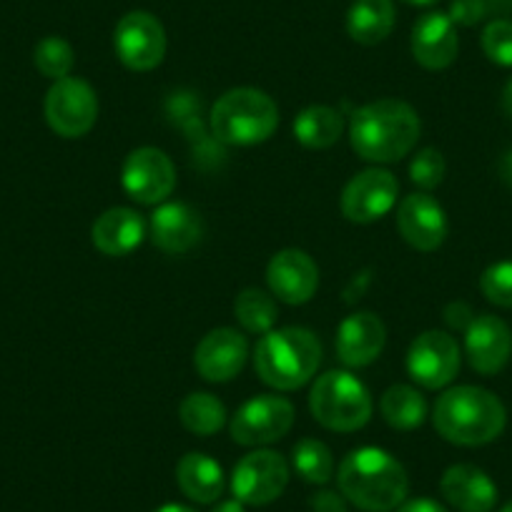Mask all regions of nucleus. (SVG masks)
<instances>
[{
	"mask_svg": "<svg viewBox=\"0 0 512 512\" xmlns=\"http://www.w3.org/2000/svg\"><path fill=\"white\" fill-rule=\"evenodd\" d=\"M445 171H447L445 156H442L437 149L417 151L410 161V181L417 186V189L427 191V194L442 184Z\"/></svg>",
	"mask_w": 512,
	"mask_h": 512,
	"instance_id": "obj_31",
	"label": "nucleus"
},
{
	"mask_svg": "<svg viewBox=\"0 0 512 512\" xmlns=\"http://www.w3.org/2000/svg\"><path fill=\"white\" fill-rule=\"evenodd\" d=\"M384 344H387V329L372 312L349 314L337 329V357L352 369L372 364L382 354Z\"/></svg>",
	"mask_w": 512,
	"mask_h": 512,
	"instance_id": "obj_20",
	"label": "nucleus"
},
{
	"mask_svg": "<svg viewBox=\"0 0 512 512\" xmlns=\"http://www.w3.org/2000/svg\"><path fill=\"white\" fill-rule=\"evenodd\" d=\"M407 6H415V8H427V6H435L437 0H402Z\"/></svg>",
	"mask_w": 512,
	"mask_h": 512,
	"instance_id": "obj_41",
	"label": "nucleus"
},
{
	"mask_svg": "<svg viewBox=\"0 0 512 512\" xmlns=\"http://www.w3.org/2000/svg\"><path fill=\"white\" fill-rule=\"evenodd\" d=\"M267 284L272 297L289 307H302L317 294L319 267L302 249H282L269 259Z\"/></svg>",
	"mask_w": 512,
	"mask_h": 512,
	"instance_id": "obj_14",
	"label": "nucleus"
},
{
	"mask_svg": "<svg viewBox=\"0 0 512 512\" xmlns=\"http://www.w3.org/2000/svg\"><path fill=\"white\" fill-rule=\"evenodd\" d=\"M482 51L497 66L512 68V21H492L482 31Z\"/></svg>",
	"mask_w": 512,
	"mask_h": 512,
	"instance_id": "obj_33",
	"label": "nucleus"
},
{
	"mask_svg": "<svg viewBox=\"0 0 512 512\" xmlns=\"http://www.w3.org/2000/svg\"><path fill=\"white\" fill-rule=\"evenodd\" d=\"M480 292L487 302L512 309V262H497L480 277Z\"/></svg>",
	"mask_w": 512,
	"mask_h": 512,
	"instance_id": "obj_32",
	"label": "nucleus"
},
{
	"mask_svg": "<svg viewBox=\"0 0 512 512\" xmlns=\"http://www.w3.org/2000/svg\"><path fill=\"white\" fill-rule=\"evenodd\" d=\"M211 512H246V510H244V502H239V500H236V497H234V500L219 502V505H216Z\"/></svg>",
	"mask_w": 512,
	"mask_h": 512,
	"instance_id": "obj_38",
	"label": "nucleus"
},
{
	"mask_svg": "<svg viewBox=\"0 0 512 512\" xmlns=\"http://www.w3.org/2000/svg\"><path fill=\"white\" fill-rule=\"evenodd\" d=\"M400 181L387 169H364L342 191V214L352 224H372L397 206Z\"/></svg>",
	"mask_w": 512,
	"mask_h": 512,
	"instance_id": "obj_13",
	"label": "nucleus"
},
{
	"mask_svg": "<svg viewBox=\"0 0 512 512\" xmlns=\"http://www.w3.org/2000/svg\"><path fill=\"white\" fill-rule=\"evenodd\" d=\"M487 11H490L487 0H452L447 16H450V21L455 23V26L470 28L477 26V23L487 16Z\"/></svg>",
	"mask_w": 512,
	"mask_h": 512,
	"instance_id": "obj_34",
	"label": "nucleus"
},
{
	"mask_svg": "<svg viewBox=\"0 0 512 512\" xmlns=\"http://www.w3.org/2000/svg\"><path fill=\"white\" fill-rule=\"evenodd\" d=\"M502 108H505L507 116L512 118V78H510V81H507L505 91H502Z\"/></svg>",
	"mask_w": 512,
	"mask_h": 512,
	"instance_id": "obj_39",
	"label": "nucleus"
},
{
	"mask_svg": "<svg viewBox=\"0 0 512 512\" xmlns=\"http://www.w3.org/2000/svg\"><path fill=\"white\" fill-rule=\"evenodd\" d=\"M397 229L402 239L417 251H435L445 244L450 234L447 214L440 201L430 196L427 191L410 194L397 206Z\"/></svg>",
	"mask_w": 512,
	"mask_h": 512,
	"instance_id": "obj_15",
	"label": "nucleus"
},
{
	"mask_svg": "<svg viewBox=\"0 0 512 512\" xmlns=\"http://www.w3.org/2000/svg\"><path fill=\"white\" fill-rule=\"evenodd\" d=\"M234 317L241 324V329L249 334H267L277 327L279 319V307L274 302L272 292H264V289L249 287L244 292H239L234 302Z\"/></svg>",
	"mask_w": 512,
	"mask_h": 512,
	"instance_id": "obj_28",
	"label": "nucleus"
},
{
	"mask_svg": "<svg viewBox=\"0 0 512 512\" xmlns=\"http://www.w3.org/2000/svg\"><path fill=\"white\" fill-rule=\"evenodd\" d=\"M490 3H505V0H487V6H490Z\"/></svg>",
	"mask_w": 512,
	"mask_h": 512,
	"instance_id": "obj_43",
	"label": "nucleus"
},
{
	"mask_svg": "<svg viewBox=\"0 0 512 512\" xmlns=\"http://www.w3.org/2000/svg\"><path fill=\"white\" fill-rule=\"evenodd\" d=\"M500 512H512V502H507V505L505 507H502V510Z\"/></svg>",
	"mask_w": 512,
	"mask_h": 512,
	"instance_id": "obj_42",
	"label": "nucleus"
},
{
	"mask_svg": "<svg viewBox=\"0 0 512 512\" xmlns=\"http://www.w3.org/2000/svg\"><path fill=\"white\" fill-rule=\"evenodd\" d=\"M322 364V344L304 327H274L254 347V369L277 392L302 390Z\"/></svg>",
	"mask_w": 512,
	"mask_h": 512,
	"instance_id": "obj_4",
	"label": "nucleus"
},
{
	"mask_svg": "<svg viewBox=\"0 0 512 512\" xmlns=\"http://www.w3.org/2000/svg\"><path fill=\"white\" fill-rule=\"evenodd\" d=\"M33 63L41 71V76L51 78V81H61V78L71 76L76 53H73V46L66 38L48 36L38 41L36 51H33Z\"/></svg>",
	"mask_w": 512,
	"mask_h": 512,
	"instance_id": "obj_30",
	"label": "nucleus"
},
{
	"mask_svg": "<svg viewBox=\"0 0 512 512\" xmlns=\"http://www.w3.org/2000/svg\"><path fill=\"white\" fill-rule=\"evenodd\" d=\"M176 482L179 490L199 505H211L219 500L226 485L221 465L204 452H189L181 457L176 465Z\"/></svg>",
	"mask_w": 512,
	"mask_h": 512,
	"instance_id": "obj_23",
	"label": "nucleus"
},
{
	"mask_svg": "<svg viewBox=\"0 0 512 512\" xmlns=\"http://www.w3.org/2000/svg\"><path fill=\"white\" fill-rule=\"evenodd\" d=\"M154 512H196V510L189 505H179V502H169V505H161L159 510Z\"/></svg>",
	"mask_w": 512,
	"mask_h": 512,
	"instance_id": "obj_40",
	"label": "nucleus"
},
{
	"mask_svg": "<svg viewBox=\"0 0 512 512\" xmlns=\"http://www.w3.org/2000/svg\"><path fill=\"white\" fill-rule=\"evenodd\" d=\"M91 239L103 256H128L144 244L146 221L139 211L113 206L93 221Z\"/></svg>",
	"mask_w": 512,
	"mask_h": 512,
	"instance_id": "obj_21",
	"label": "nucleus"
},
{
	"mask_svg": "<svg viewBox=\"0 0 512 512\" xmlns=\"http://www.w3.org/2000/svg\"><path fill=\"white\" fill-rule=\"evenodd\" d=\"M294 425V405L277 395H256L231 417V440L244 447H262L282 440Z\"/></svg>",
	"mask_w": 512,
	"mask_h": 512,
	"instance_id": "obj_8",
	"label": "nucleus"
},
{
	"mask_svg": "<svg viewBox=\"0 0 512 512\" xmlns=\"http://www.w3.org/2000/svg\"><path fill=\"white\" fill-rule=\"evenodd\" d=\"M116 56L128 71L149 73L164 63L166 31L156 16L146 11H131L116 23L113 31Z\"/></svg>",
	"mask_w": 512,
	"mask_h": 512,
	"instance_id": "obj_9",
	"label": "nucleus"
},
{
	"mask_svg": "<svg viewBox=\"0 0 512 512\" xmlns=\"http://www.w3.org/2000/svg\"><path fill=\"white\" fill-rule=\"evenodd\" d=\"M249 359V342L239 329L219 327L201 337L194 349V367L206 382H231Z\"/></svg>",
	"mask_w": 512,
	"mask_h": 512,
	"instance_id": "obj_16",
	"label": "nucleus"
},
{
	"mask_svg": "<svg viewBox=\"0 0 512 512\" xmlns=\"http://www.w3.org/2000/svg\"><path fill=\"white\" fill-rule=\"evenodd\" d=\"M309 505L314 512H347V497L337 490H317Z\"/></svg>",
	"mask_w": 512,
	"mask_h": 512,
	"instance_id": "obj_35",
	"label": "nucleus"
},
{
	"mask_svg": "<svg viewBox=\"0 0 512 512\" xmlns=\"http://www.w3.org/2000/svg\"><path fill=\"white\" fill-rule=\"evenodd\" d=\"M292 467L309 485H327L334 477L332 450L317 437H304L292 447Z\"/></svg>",
	"mask_w": 512,
	"mask_h": 512,
	"instance_id": "obj_29",
	"label": "nucleus"
},
{
	"mask_svg": "<svg viewBox=\"0 0 512 512\" xmlns=\"http://www.w3.org/2000/svg\"><path fill=\"white\" fill-rule=\"evenodd\" d=\"M460 364V344L440 329L422 332L407 352V372L425 390H445L460 372Z\"/></svg>",
	"mask_w": 512,
	"mask_h": 512,
	"instance_id": "obj_12",
	"label": "nucleus"
},
{
	"mask_svg": "<svg viewBox=\"0 0 512 512\" xmlns=\"http://www.w3.org/2000/svg\"><path fill=\"white\" fill-rule=\"evenodd\" d=\"M422 121L410 103L379 98L364 103L349 118V144L359 159L372 164H395L415 149Z\"/></svg>",
	"mask_w": 512,
	"mask_h": 512,
	"instance_id": "obj_1",
	"label": "nucleus"
},
{
	"mask_svg": "<svg viewBox=\"0 0 512 512\" xmlns=\"http://www.w3.org/2000/svg\"><path fill=\"white\" fill-rule=\"evenodd\" d=\"M179 420L191 435L209 437L226 425V407L209 392H191L181 400Z\"/></svg>",
	"mask_w": 512,
	"mask_h": 512,
	"instance_id": "obj_27",
	"label": "nucleus"
},
{
	"mask_svg": "<svg viewBox=\"0 0 512 512\" xmlns=\"http://www.w3.org/2000/svg\"><path fill=\"white\" fill-rule=\"evenodd\" d=\"M289 485V462L274 450H254L236 462L231 492L244 505L262 507L282 497Z\"/></svg>",
	"mask_w": 512,
	"mask_h": 512,
	"instance_id": "obj_10",
	"label": "nucleus"
},
{
	"mask_svg": "<svg viewBox=\"0 0 512 512\" xmlns=\"http://www.w3.org/2000/svg\"><path fill=\"white\" fill-rule=\"evenodd\" d=\"M43 111L53 134L61 139H81L98 121V96L91 83L66 76L48 88Z\"/></svg>",
	"mask_w": 512,
	"mask_h": 512,
	"instance_id": "obj_7",
	"label": "nucleus"
},
{
	"mask_svg": "<svg viewBox=\"0 0 512 512\" xmlns=\"http://www.w3.org/2000/svg\"><path fill=\"white\" fill-rule=\"evenodd\" d=\"M121 186L136 204H164L176 186V166L154 146H141L126 156L121 169Z\"/></svg>",
	"mask_w": 512,
	"mask_h": 512,
	"instance_id": "obj_11",
	"label": "nucleus"
},
{
	"mask_svg": "<svg viewBox=\"0 0 512 512\" xmlns=\"http://www.w3.org/2000/svg\"><path fill=\"white\" fill-rule=\"evenodd\" d=\"M372 395L352 372L332 369L317 377L309 390V412L332 432H357L372 417Z\"/></svg>",
	"mask_w": 512,
	"mask_h": 512,
	"instance_id": "obj_6",
	"label": "nucleus"
},
{
	"mask_svg": "<svg viewBox=\"0 0 512 512\" xmlns=\"http://www.w3.org/2000/svg\"><path fill=\"white\" fill-rule=\"evenodd\" d=\"M410 48L415 61L427 71H442L452 66L460 51V38H457L455 23L447 13L432 11L425 13L420 21L412 26Z\"/></svg>",
	"mask_w": 512,
	"mask_h": 512,
	"instance_id": "obj_19",
	"label": "nucleus"
},
{
	"mask_svg": "<svg viewBox=\"0 0 512 512\" xmlns=\"http://www.w3.org/2000/svg\"><path fill=\"white\" fill-rule=\"evenodd\" d=\"M497 174H500V179L512 189V149L500 159V164H497Z\"/></svg>",
	"mask_w": 512,
	"mask_h": 512,
	"instance_id": "obj_37",
	"label": "nucleus"
},
{
	"mask_svg": "<svg viewBox=\"0 0 512 512\" xmlns=\"http://www.w3.org/2000/svg\"><path fill=\"white\" fill-rule=\"evenodd\" d=\"M379 412L392 430L410 432L425 422L427 402L410 384H392L379 400Z\"/></svg>",
	"mask_w": 512,
	"mask_h": 512,
	"instance_id": "obj_26",
	"label": "nucleus"
},
{
	"mask_svg": "<svg viewBox=\"0 0 512 512\" xmlns=\"http://www.w3.org/2000/svg\"><path fill=\"white\" fill-rule=\"evenodd\" d=\"M339 492L364 512H392L407 500L410 477L402 462L379 447H359L337 470Z\"/></svg>",
	"mask_w": 512,
	"mask_h": 512,
	"instance_id": "obj_2",
	"label": "nucleus"
},
{
	"mask_svg": "<svg viewBox=\"0 0 512 512\" xmlns=\"http://www.w3.org/2000/svg\"><path fill=\"white\" fill-rule=\"evenodd\" d=\"M149 229L156 249L171 256L189 254L204 236L199 211H194L184 201H164V204L156 206Z\"/></svg>",
	"mask_w": 512,
	"mask_h": 512,
	"instance_id": "obj_18",
	"label": "nucleus"
},
{
	"mask_svg": "<svg viewBox=\"0 0 512 512\" xmlns=\"http://www.w3.org/2000/svg\"><path fill=\"white\" fill-rule=\"evenodd\" d=\"M294 139L312 151L332 149L344 131V118L332 106H307L294 118Z\"/></svg>",
	"mask_w": 512,
	"mask_h": 512,
	"instance_id": "obj_25",
	"label": "nucleus"
},
{
	"mask_svg": "<svg viewBox=\"0 0 512 512\" xmlns=\"http://www.w3.org/2000/svg\"><path fill=\"white\" fill-rule=\"evenodd\" d=\"M395 21L392 0H354L347 13V33L359 46H377L390 38Z\"/></svg>",
	"mask_w": 512,
	"mask_h": 512,
	"instance_id": "obj_24",
	"label": "nucleus"
},
{
	"mask_svg": "<svg viewBox=\"0 0 512 512\" xmlns=\"http://www.w3.org/2000/svg\"><path fill=\"white\" fill-rule=\"evenodd\" d=\"M465 352L467 362L480 374H497L510 362L512 334L507 324L495 314H480L472 317L465 329Z\"/></svg>",
	"mask_w": 512,
	"mask_h": 512,
	"instance_id": "obj_17",
	"label": "nucleus"
},
{
	"mask_svg": "<svg viewBox=\"0 0 512 512\" xmlns=\"http://www.w3.org/2000/svg\"><path fill=\"white\" fill-rule=\"evenodd\" d=\"M279 106L259 88H231L214 103L209 116L211 136L224 146H256L274 136Z\"/></svg>",
	"mask_w": 512,
	"mask_h": 512,
	"instance_id": "obj_5",
	"label": "nucleus"
},
{
	"mask_svg": "<svg viewBox=\"0 0 512 512\" xmlns=\"http://www.w3.org/2000/svg\"><path fill=\"white\" fill-rule=\"evenodd\" d=\"M440 437L460 447H482L502 435L507 412L500 397L475 384H460L442 392L432 410Z\"/></svg>",
	"mask_w": 512,
	"mask_h": 512,
	"instance_id": "obj_3",
	"label": "nucleus"
},
{
	"mask_svg": "<svg viewBox=\"0 0 512 512\" xmlns=\"http://www.w3.org/2000/svg\"><path fill=\"white\" fill-rule=\"evenodd\" d=\"M397 512H447L445 507L437 500H430V497H415V500H405Z\"/></svg>",
	"mask_w": 512,
	"mask_h": 512,
	"instance_id": "obj_36",
	"label": "nucleus"
},
{
	"mask_svg": "<svg viewBox=\"0 0 512 512\" xmlns=\"http://www.w3.org/2000/svg\"><path fill=\"white\" fill-rule=\"evenodd\" d=\"M442 497L460 512H492L497 505V487L487 472L475 465L447 467L440 480Z\"/></svg>",
	"mask_w": 512,
	"mask_h": 512,
	"instance_id": "obj_22",
	"label": "nucleus"
}]
</instances>
